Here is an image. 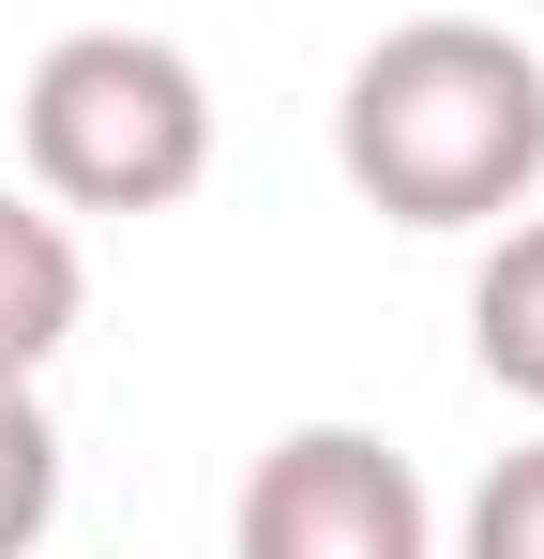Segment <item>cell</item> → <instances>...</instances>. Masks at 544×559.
<instances>
[{
  "label": "cell",
  "mask_w": 544,
  "mask_h": 559,
  "mask_svg": "<svg viewBox=\"0 0 544 559\" xmlns=\"http://www.w3.org/2000/svg\"><path fill=\"white\" fill-rule=\"evenodd\" d=\"M333 167L393 227H499L544 197V46L499 15H409L333 92Z\"/></svg>",
  "instance_id": "6da1fadb"
},
{
  "label": "cell",
  "mask_w": 544,
  "mask_h": 559,
  "mask_svg": "<svg viewBox=\"0 0 544 559\" xmlns=\"http://www.w3.org/2000/svg\"><path fill=\"white\" fill-rule=\"evenodd\" d=\"M15 152L46 212H181L212 182V76L167 31H61L15 92Z\"/></svg>",
  "instance_id": "7a4b0ae2"
},
{
  "label": "cell",
  "mask_w": 544,
  "mask_h": 559,
  "mask_svg": "<svg viewBox=\"0 0 544 559\" xmlns=\"http://www.w3.org/2000/svg\"><path fill=\"white\" fill-rule=\"evenodd\" d=\"M227 559H439V499L378 424H287L243 468Z\"/></svg>",
  "instance_id": "3957f363"
},
{
  "label": "cell",
  "mask_w": 544,
  "mask_h": 559,
  "mask_svg": "<svg viewBox=\"0 0 544 559\" xmlns=\"http://www.w3.org/2000/svg\"><path fill=\"white\" fill-rule=\"evenodd\" d=\"M76 318H91V258H76V227H61L46 197L0 182V378H46L61 348H76Z\"/></svg>",
  "instance_id": "277c9868"
},
{
  "label": "cell",
  "mask_w": 544,
  "mask_h": 559,
  "mask_svg": "<svg viewBox=\"0 0 544 559\" xmlns=\"http://www.w3.org/2000/svg\"><path fill=\"white\" fill-rule=\"evenodd\" d=\"M469 364L499 378L515 408H544V212H530V227H499L484 273H469Z\"/></svg>",
  "instance_id": "5b68a950"
},
{
  "label": "cell",
  "mask_w": 544,
  "mask_h": 559,
  "mask_svg": "<svg viewBox=\"0 0 544 559\" xmlns=\"http://www.w3.org/2000/svg\"><path fill=\"white\" fill-rule=\"evenodd\" d=\"M61 530V424H46V378H0V559H31Z\"/></svg>",
  "instance_id": "8992f818"
},
{
  "label": "cell",
  "mask_w": 544,
  "mask_h": 559,
  "mask_svg": "<svg viewBox=\"0 0 544 559\" xmlns=\"http://www.w3.org/2000/svg\"><path fill=\"white\" fill-rule=\"evenodd\" d=\"M453 559H544V439H530V454H499L484 484H469Z\"/></svg>",
  "instance_id": "52a82bcc"
}]
</instances>
